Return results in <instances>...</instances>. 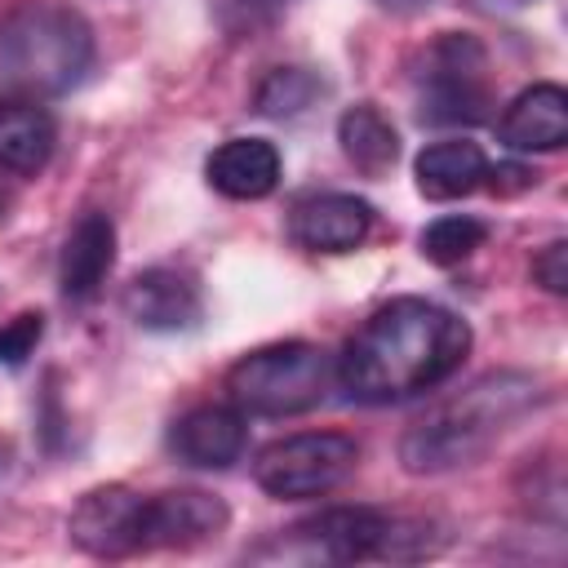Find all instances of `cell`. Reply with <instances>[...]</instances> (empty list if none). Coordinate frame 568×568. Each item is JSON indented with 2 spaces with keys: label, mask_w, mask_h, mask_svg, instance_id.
I'll return each instance as SVG.
<instances>
[{
  "label": "cell",
  "mask_w": 568,
  "mask_h": 568,
  "mask_svg": "<svg viewBox=\"0 0 568 568\" xmlns=\"http://www.w3.org/2000/svg\"><path fill=\"white\" fill-rule=\"evenodd\" d=\"M470 351V324L426 297L377 306L333 359L337 386L359 404H395L453 377Z\"/></svg>",
  "instance_id": "cell-1"
},
{
  "label": "cell",
  "mask_w": 568,
  "mask_h": 568,
  "mask_svg": "<svg viewBox=\"0 0 568 568\" xmlns=\"http://www.w3.org/2000/svg\"><path fill=\"white\" fill-rule=\"evenodd\" d=\"M537 404V382L528 373H488L457 395L439 399L399 439V462L408 475H444L479 462L528 408Z\"/></svg>",
  "instance_id": "cell-2"
},
{
  "label": "cell",
  "mask_w": 568,
  "mask_h": 568,
  "mask_svg": "<svg viewBox=\"0 0 568 568\" xmlns=\"http://www.w3.org/2000/svg\"><path fill=\"white\" fill-rule=\"evenodd\" d=\"M93 67L89 22L49 0H22L0 18V84L22 98H53L84 80Z\"/></svg>",
  "instance_id": "cell-3"
},
{
  "label": "cell",
  "mask_w": 568,
  "mask_h": 568,
  "mask_svg": "<svg viewBox=\"0 0 568 568\" xmlns=\"http://www.w3.org/2000/svg\"><path fill=\"white\" fill-rule=\"evenodd\" d=\"M337 382L333 355L315 342H275L248 351L226 373V395L248 417H293L328 399Z\"/></svg>",
  "instance_id": "cell-4"
},
{
  "label": "cell",
  "mask_w": 568,
  "mask_h": 568,
  "mask_svg": "<svg viewBox=\"0 0 568 568\" xmlns=\"http://www.w3.org/2000/svg\"><path fill=\"white\" fill-rule=\"evenodd\" d=\"M297 546L328 564H364V559H426L439 550V532L426 519L386 515L373 506H328L288 528Z\"/></svg>",
  "instance_id": "cell-5"
},
{
  "label": "cell",
  "mask_w": 568,
  "mask_h": 568,
  "mask_svg": "<svg viewBox=\"0 0 568 568\" xmlns=\"http://www.w3.org/2000/svg\"><path fill=\"white\" fill-rule=\"evenodd\" d=\"M417 120L422 124H479L488 120V53L475 36H439L413 67Z\"/></svg>",
  "instance_id": "cell-6"
},
{
  "label": "cell",
  "mask_w": 568,
  "mask_h": 568,
  "mask_svg": "<svg viewBox=\"0 0 568 568\" xmlns=\"http://www.w3.org/2000/svg\"><path fill=\"white\" fill-rule=\"evenodd\" d=\"M359 462V444L342 430H302L257 453L253 479L275 501H306L333 493Z\"/></svg>",
  "instance_id": "cell-7"
},
{
  "label": "cell",
  "mask_w": 568,
  "mask_h": 568,
  "mask_svg": "<svg viewBox=\"0 0 568 568\" xmlns=\"http://www.w3.org/2000/svg\"><path fill=\"white\" fill-rule=\"evenodd\" d=\"M142 497L124 484H102L84 493L71 510V541L98 559H124L142 550Z\"/></svg>",
  "instance_id": "cell-8"
},
{
  "label": "cell",
  "mask_w": 568,
  "mask_h": 568,
  "mask_svg": "<svg viewBox=\"0 0 568 568\" xmlns=\"http://www.w3.org/2000/svg\"><path fill=\"white\" fill-rule=\"evenodd\" d=\"M231 524V510L200 488L142 497V550H186L217 537Z\"/></svg>",
  "instance_id": "cell-9"
},
{
  "label": "cell",
  "mask_w": 568,
  "mask_h": 568,
  "mask_svg": "<svg viewBox=\"0 0 568 568\" xmlns=\"http://www.w3.org/2000/svg\"><path fill=\"white\" fill-rule=\"evenodd\" d=\"M368 231H373V204L359 195H342V191L306 195L288 213L293 244L311 253H351L368 240Z\"/></svg>",
  "instance_id": "cell-10"
},
{
  "label": "cell",
  "mask_w": 568,
  "mask_h": 568,
  "mask_svg": "<svg viewBox=\"0 0 568 568\" xmlns=\"http://www.w3.org/2000/svg\"><path fill=\"white\" fill-rule=\"evenodd\" d=\"M124 311L146 333H178V328H191L200 320L204 297H200L195 275H186L178 266H151V271L129 280Z\"/></svg>",
  "instance_id": "cell-11"
},
{
  "label": "cell",
  "mask_w": 568,
  "mask_h": 568,
  "mask_svg": "<svg viewBox=\"0 0 568 568\" xmlns=\"http://www.w3.org/2000/svg\"><path fill=\"white\" fill-rule=\"evenodd\" d=\"M248 444V426L240 408H222V404H200L191 413H182L169 430V453L186 466L200 470H226L240 462Z\"/></svg>",
  "instance_id": "cell-12"
},
{
  "label": "cell",
  "mask_w": 568,
  "mask_h": 568,
  "mask_svg": "<svg viewBox=\"0 0 568 568\" xmlns=\"http://www.w3.org/2000/svg\"><path fill=\"white\" fill-rule=\"evenodd\" d=\"M497 138L510 151H559L568 142V93L559 84L524 89L497 120Z\"/></svg>",
  "instance_id": "cell-13"
},
{
  "label": "cell",
  "mask_w": 568,
  "mask_h": 568,
  "mask_svg": "<svg viewBox=\"0 0 568 568\" xmlns=\"http://www.w3.org/2000/svg\"><path fill=\"white\" fill-rule=\"evenodd\" d=\"M115 266V226L106 213L89 209L80 213V222L71 226L67 244H62V262H58V284L71 302H84L102 288V280Z\"/></svg>",
  "instance_id": "cell-14"
},
{
  "label": "cell",
  "mask_w": 568,
  "mask_h": 568,
  "mask_svg": "<svg viewBox=\"0 0 568 568\" xmlns=\"http://www.w3.org/2000/svg\"><path fill=\"white\" fill-rule=\"evenodd\" d=\"M209 182L226 200H262L280 186V151L266 138H231L209 155Z\"/></svg>",
  "instance_id": "cell-15"
},
{
  "label": "cell",
  "mask_w": 568,
  "mask_h": 568,
  "mask_svg": "<svg viewBox=\"0 0 568 568\" xmlns=\"http://www.w3.org/2000/svg\"><path fill=\"white\" fill-rule=\"evenodd\" d=\"M53 142V115L36 98H0V169L31 178L49 164Z\"/></svg>",
  "instance_id": "cell-16"
},
{
  "label": "cell",
  "mask_w": 568,
  "mask_h": 568,
  "mask_svg": "<svg viewBox=\"0 0 568 568\" xmlns=\"http://www.w3.org/2000/svg\"><path fill=\"white\" fill-rule=\"evenodd\" d=\"M417 191L426 200H462L470 195L484 173H488V155L479 151V142H466V138H448V142H430L417 164Z\"/></svg>",
  "instance_id": "cell-17"
},
{
  "label": "cell",
  "mask_w": 568,
  "mask_h": 568,
  "mask_svg": "<svg viewBox=\"0 0 568 568\" xmlns=\"http://www.w3.org/2000/svg\"><path fill=\"white\" fill-rule=\"evenodd\" d=\"M337 142H342L346 160H351L364 178H386L390 164L399 160V133H395V124H390L373 102H359V106L342 111V120H337Z\"/></svg>",
  "instance_id": "cell-18"
},
{
  "label": "cell",
  "mask_w": 568,
  "mask_h": 568,
  "mask_svg": "<svg viewBox=\"0 0 568 568\" xmlns=\"http://www.w3.org/2000/svg\"><path fill=\"white\" fill-rule=\"evenodd\" d=\"M484 240H488V226H484L479 217L448 213V217H435V222L422 231V257L435 262V266H457V262H466Z\"/></svg>",
  "instance_id": "cell-19"
},
{
  "label": "cell",
  "mask_w": 568,
  "mask_h": 568,
  "mask_svg": "<svg viewBox=\"0 0 568 568\" xmlns=\"http://www.w3.org/2000/svg\"><path fill=\"white\" fill-rule=\"evenodd\" d=\"M320 75L315 71H306V67H280V71H271L262 84H257V111L262 115H271V120H288V115H297V111H306L315 98H320Z\"/></svg>",
  "instance_id": "cell-20"
},
{
  "label": "cell",
  "mask_w": 568,
  "mask_h": 568,
  "mask_svg": "<svg viewBox=\"0 0 568 568\" xmlns=\"http://www.w3.org/2000/svg\"><path fill=\"white\" fill-rule=\"evenodd\" d=\"M40 333H44V320L40 315H18L13 324H4L0 328V364H9V368H18V364H27V355L36 351V342H40Z\"/></svg>",
  "instance_id": "cell-21"
},
{
  "label": "cell",
  "mask_w": 568,
  "mask_h": 568,
  "mask_svg": "<svg viewBox=\"0 0 568 568\" xmlns=\"http://www.w3.org/2000/svg\"><path fill=\"white\" fill-rule=\"evenodd\" d=\"M532 280H537L546 293H568V244H564V240L546 244V248L532 257Z\"/></svg>",
  "instance_id": "cell-22"
},
{
  "label": "cell",
  "mask_w": 568,
  "mask_h": 568,
  "mask_svg": "<svg viewBox=\"0 0 568 568\" xmlns=\"http://www.w3.org/2000/svg\"><path fill=\"white\" fill-rule=\"evenodd\" d=\"M484 178H493V191H497V195H506V191H524V186L537 182V173L524 169V164H501L497 173H484Z\"/></svg>",
  "instance_id": "cell-23"
},
{
  "label": "cell",
  "mask_w": 568,
  "mask_h": 568,
  "mask_svg": "<svg viewBox=\"0 0 568 568\" xmlns=\"http://www.w3.org/2000/svg\"><path fill=\"white\" fill-rule=\"evenodd\" d=\"M479 9H488V13H515V9H528V4H537V0H475Z\"/></svg>",
  "instance_id": "cell-24"
},
{
  "label": "cell",
  "mask_w": 568,
  "mask_h": 568,
  "mask_svg": "<svg viewBox=\"0 0 568 568\" xmlns=\"http://www.w3.org/2000/svg\"><path fill=\"white\" fill-rule=\"evenodd\" d=\"M377 9H390V13H417V9H426L430 0H373Z\"/></svg>",
  "instance_id": "cell-25"
},
{
  "label": "cell",
  "mask_w": 568,
  "mask_h": 568,
  "mask_svg": "<svg viewBox=\"0 0 568 568\" xmlns=\"http://www.w3.org/2000/svg\"><path fill=\"white\" fill-rule=\"evenodd\" d=\"M257 4H280V0H257Z\"/></svg>",
  "instance_id": "cell-26"
}]
</instances>
